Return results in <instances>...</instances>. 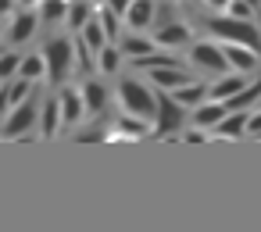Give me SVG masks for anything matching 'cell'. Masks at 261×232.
Wrapping results in <instances>:
<instances>
[{
  "mask_svg": "<svg viewBox=\"0 0 261 232\" xmlns=\"http://www.w3.org/2000/svg\"><path fill=\"white\" fill-rule=\"evenodd\" d=\"M254 4H247V0H229V8H225V15H232V18H243V22H250L254 18Z\"/></svg>",
  "mask_w": 261,
  "mask_h": 232,
  "instance_id": "obj_30",
  "label": "cell"
},
{
  "mask_svg": "<svg viewBox=\"0 0 261 232\" xmlns=\"http://www.w3.org/2000/svg\"><path fill=\"white\" fill-rule=\"evenodd\" d=\"M229 114H232V111H229V104H225V100H211V97H207L204 104H197V107L190 111V122H193V125H200V129H211V132H215Z\"/></svg>",
  "mask_w": 261,
  "mask_h": 232,
  "instance_id": "obj_7",
  "label": "cell"
},
{
  "mask_svg": "<svg viewBox=\"0 0 261 232\" xmlns=\"http://www.w3.org/2000/svg\"><path fill=\"white\" fill-rule=\"evenodd\" d=\"M68 4H72V0H43V4H40V18L47 25L61 22V18H68Z\"/></svg>",
  "mask_w": 261,
  "mask_h": 232,
  "instance_id": "obj_23",
  "label": "cell"
},
{
  "mask_svg": "<svg viewBox=\"0 0 261 232\" xmlns=\"http://www.w3.org/2000/svg\"><path fill=\"white\" fill-rule=\"evenodd\" d=\"M22 61H25V57H18V54H4V61H0V75H4V82L22 72Z\"/></svg>",
  "mask_w": 261,
  "mask_h": 232,
  "instance_id": "obj_31",
  "label": "cell"
},
{
  "mask_svg": "<svg viewBox=\"0 0 261 232\" xmlns=\"http://www.w3.org/2000/svg\"><path fill=\"white\" fill-rule=\"evenodd\" d=\"M154 43L158 47H190V25L182 22H168L154 29Z\"/></svg>",
  "mask_w": 261,
  "mask_h": 232,
  "instance_id": "obj_13",
  "label": "cell"
},
{
  "mask_svg": "<svg viewBox=\"0 0 261 232\" xmlns=\"http://www.w3.org/2000/svg\"><path fill=\"white\" fill-rule=\"evenodd\" d=\"M22 4H25V8H33V4H43V0H22Z\"/></svg>",
  "mask_w": 261,
  "mask_h": 232,
  "instance_id": "obj_38",
  "label": "cell"
},
{
  "mask_svg": "<svg viewBox=\"0 0 261 232\" xmlns=\"http://www.w3.org/2000/svg\"><path fill=\"white\" fill-rule=\"evenodd\" d=\"M97 15H100V22H104V29H108V36H111V43H115V40H118V33H122V22H125V18H122L118 11H111L108 4H104V8H100Z\"/></svg>",
  "mask_w": 261,
  "mask_h": 232,
  "instance_id": "obj_29",
  "label": "cell"
},
{
  "mask_svg": "<svg viewBox=\"0 0 261 232\" xmlns=\"http://www.w3.org/2000/svg\"><path fill=\"white\" fill-rule=\"evenodd\" d=\"M247 122H250V114H247V111H232V114L215 129V132H218V136H247Z\"/></svg>",
  "mask_w": 261,
  "mask_h": 232,
  "instance_id": "obj_22",
  "label": "cell"
},
{
  "mask_svg": "<svg viewBox=\"0 0 261 232\" xmlns=\"http://www.w3.org/2000/svg\"><path fill=\"white\" fill-rule=\"evenodd\" d=\"M61 122H65V114H61V97L43 100V111H40V132H43L47 139H54L58 129H61Z\"/></svg>",
  "mask_w": 261,
  "mask_h": 232,
  "instance_id": "obj_15",
  "label": "cell"
},
{
  "mask_svg": "<svg viewBox=\"0 0 261 232\" xmlns=\"http://www.w3.org/2000/svg\"><path fill=\"white\" fill-rule=\"evenodd\" d=\"M61 114H65V125H75L83 122L86 114V100H83V90H61Z\"/></svg>",
  "mask_w": 261,
  "mask_h": 232,
  "instance_id": "obj_16",
  "label": "cell"
},
{
  "mask_svg": "<svg viewBox=\"0 0 261 232\" xmlns=\"http://www.w3.org/2000/svg\"><path fill=\"white\" fill-rule=\"evenodd\" d=\"M204 132H207V129H200V125H190V129H182V139H186V143H204V139H207Z\"/></svg>",
  "mask_w": 261,
  "mask_h": 232,
  "instance_id": "obj_32",
  "label": "cell"
},
{
  "mask_svg": "<svg viewBox=\"0 0 261 232\" xmlns=\"http://www.w3.org/2000/svg\"><path fill=\"white\" fill-rule=\"evenodd\" d=\"M104 4H108L111 11H118V15L125 18V15H129V8H133V0H104Z\"/></svg>",
  "mask_w": 261,
  "mask_h": 232,
  "instance_id": "obj_34",
  "label": "cell"
},
{
  "mask_svg": "<svg viewBox=\"0 0 261 232\" xmlns=\"http://www.w3.org/2000/svg\"><path fill=\"white\" fill-rule=\"evenodd\" d=\"M18 75H25V79H33V82L43 79V75H47V57H43V54H29V57L22 61V72H18Z\"/></svg>",
  "mask_w": 261,
  "mask_h": 232,
  "instance_id": "obj_28",
  "label": "cell"
},
{
  "mask_svg": "<svg viewBox=\"0 0 261 232\" xmlns=\"http://www.w3.org/2000/svg\"><path fill=\"white\" fill-rule=\"evenodd\" d=\"M133 65H136V68H143V72H154V68L179 65V57H175V54H143V57H133Z\"/></svg>",
  "mask_w": 261,
  "mask_h": 232,
  "instance_id": "obj_24",
  "label": "cell"
},
{
  "mask_svg": "<svg viewBox=\"0 0 261 232\" xmlns=\"http://www.w3.org/2000/svg\"><path fill=\"white\" fill-rule=\"evenodd\" d=\"M190 107H182L168 90H158V122H154V132L158 136H172V132H182V122H186Z\"/></svg>",
  "mask_w": 261,
  "mask_h": 232,
  "instance_id": "obj_4",
  "label": "cell"
},
{
  "mask_svg": "<svg viewBox=\"0 0 261 232\" xmlns=\"http://www.w3.org/2000/svg\"><path fill=\"white\" fill-rule=\"evenodd\" d=\"M250 86V79L243 72H225V75H215V82L207 86V97L211 100H232L236 93H243Z\"/></svg>",
  "mask_w": 261,
  "mask_h": 232,
  "instance_id": "obj_8",
  "label": "cell"
},
{
  "mask_svg": "<svg viewBox=\"0 0 261 232\" xmlns=\"http://www.w3.org/2000/svg\"><path fill=\"white\" fill-rule=\"evenodd\" d=\"M97 65H100V72H118V65H122V47H115V43H108L100 54H97Z\"/></svg>",
  "mask_w": 261,
  "mask_h": 232,
  "instance_id": "obj_27",
  "label": "cell"
},
{
  "mask_svg": "<svg viewBox=\"0 0 261 232\" xmlns=\"http://www.w3.org/2000/svg\"><path fill=\"white\" fill-rule=\"evenodd\" d=\"M79 36H83V40L90 43V50H97V54H100V50H104V47L111 43V36H108V29H104V22H100V15H93V18L86 22V29L79 33Z\"/></svg>",
  "mask_w": 261,
  "mask_h": 232,
  "instance_id": "obj_18",
  "label": "cell"
},
{
  "mask_svg": "<svg viewBox=\"0 0 261 232\" xmlns=\"http://www.w3.org/2000/svg\"><path fill=\"white\" fill-rule=\"evenodd\" d=\"M257 107H261V100H257Z\"/></svg>",
  "mask_w": 261,
  "mask_h": 232,
  "instance_id": "obj_40",
  "label": "cell"
},
{
  "mask_svg": "<svg viewBox=\"0 0 261 232\" xmlns=\"http://www.w3.org/2000/svg\"><path fill=\"white\" fill-rule=\"evenodd\" d=\"M154 125L150 122H143V118H136V114H122L118 122H115V129L108 132V139H115V136H143V132H150Z\"/></svg>",
  "mask_w": 261,
  "mask_h": 232,
  "instance_id": "obj_19",
  "label": "cell"
},
{
  "mask_svg": "<svg viewBox=\"0 0 261 232\" xmlns=\"http://www.w3.org/2000/svg\"><path fill=\"white\" fill-rule=\"evenodd\" d=\"M97 15V8L90 4V0H72V4H68V29H75V33H83L86 29V22Z\"/></svg>",
  "mask_w": 261,
  "mask_h": 232,
  "instance_id": "obj_20",
  "label": "cell"
},
{
  "mask_svg": "<svg viewBox=\"0 0 261 232\" xmlns=\"http://www.w3.org/2000/svg\"><path fill=\"white\" fill-rule=\"evenodd\" d=\"M40 111H43V104H36V97H29V100L18 104L15 111H8V118H4V139H22V136H29V129L40 122Z\"/></svg>",
  "mask_w": 261,
  "mask_h": 232,
  "instance_id": "obj_5",
  "label": "cell"
},
{
  "mask_svg": "<svg viewBox=\"0 0 261 232\" xmlns=\"http://www.w3.org/2000/svg\"><path fill=\"white\" fill-rule=\"evenodd\" d=\"M29 97H33V79L15 75V79L4 82V93H0V107H4V111H15V107L25 104Z\"/></svg>",
  "mask_w": 261,
  "mask_h": 232,
  "instance_id": "obj_10",
  "label": "cell"
},
{
  "mask_svg": "<svg viewBox=\"0 0 261 232\" xmlns=\"http://www.w3.org/2000/svg\"><path fill=\"white\" fill-rule=\"evenodd\" d=\"M204 4H211L215 11H225V8H229V0H204Z\"/></svg>",
  "mask_w": 261,
  "mask_h": 232,
  "instance_id": "obj_36",
  "label": "cell"
},
{
  "mask_svg": "<svg viewBox=\"0 0 261 232\" xmlns=\"http://www.w3.org/2000/svg\"><path fill=\"white\" fill-rule=\"evenodd\" d=\"M168 93H172V97H175L182 107H190V111H193L197 104H204V100H207V82H186V86L168 90Z\"/></svg>",
  "mask_w": 261,
  "mask_h": 232,
  "instance_id": "obj_17",
  "label": "cell"
},
{
  "mask_svg": "<svg viewBox=\"0 0 261 232\" xmlns=\"http://www.w3.org/2000/svg\"><path fill=\"white\" fill-rule=\"evenodd\" d=\"M154 40H143V36H129V40H122V54L125 57H143V54H154Z\"/></svg>",
  "mask_w": 261,
  "mask_h": 232,
  "instance_id": "obj_25",
  "label": "cell"
},
{
  "mask_svg": "<svg viewBox=\"0 0 261 232\" xmlns=\"http://www.w3.org/2000/svg\"><path fill=\"white\" fill-rule=\"evenodd\" d=\"M43 57H47V79H50V82H65V79L75 72V43H72L68 36L47 40Z\"/></svg>",
  "mask_w": 261,
  "mask_h": 232,
  "instance_id": "obj_2",
  "label": "cell"
},
{
  "mask_svg": "<svg viewBox=\"0 0 261 232\" xmlns=\"http://www.w3.org/2000/svg\"><path fill=\"white\" fill-rule=\"evenodd\" d=\"M93 139H108V132H100V129H86V132H79V143H93Z\"/></svg>",
  "mask_w": 261,
  "mask_h": 232,
  "instance_id": "obj_35",
  "label": "cell"
},
{
  "mask_svg": "<svg viewBox=\"0 0 261 232\" xmlns=\"http://www.w3.org/2000/svg\"><path fill=\"white\" fill-rule=\"evenodd\" d=\"M40 22H43V18H40L36 11H29V8H25V11H18V15H15V22L8 25V40H11V43H25V40L36 33V25H40Z\"/></svg>",
  "mask_w": 261,
  "mask_h": 232,
  "instance_id": "obj_12",
  "label": "cell"
},
{
  "mask_svg": "<svg viewBox=\"0 0 261 232\" xmlns=\"http://www.w3.org/2000/svg\"><path fill=\"white\" fill-rule=\"evenodd\" d=\"M247 4H254V8H261V0H247Z\"/></svg>",
  "mask_w": 261,
  "mask_h": 232,
  "instance_id": "obj_39",
  "label": "cell"
},
{
  "mask_svg": "<svg viewBox=\"0 0 261 232\" xmlns=\"http://www.w3.org/2000/svg\"><path fill=\"white\" fill-rule=\"evenodd\" d=\"M168 22H179V18L172 15V4H158V22H154V25H168Z\"/></svg>",
  "mask_w": 261,
  "mask_h": 232,
  "instance_id": "obj_33",
  "label": "cell"
},
{
  "mask_svg": "<svg viewBox=\"0 0 261 232\" xmlns=\"http://www.w3.org/2000/svg\"><path fill=\"white\" fill-rule=\"evenodd\" d=\"M150 82H154L158 90H179V86H186V82H193V79L186 75L182 65H168V68H154V72H150Z\"/></svg>",
  "mask_w": 261,
  "mask_h": 232,
  "instance_id": "obj_14",
  "label": "cell"
},
{
  "mask_svg": "<svg viewBox=\"0 0 261 232\" xmlns=\"http://www.w3.org/2000/svg\"><path fill=\"white\" fill-rule=\"evenodd\" d=\"M222 50H225V61H229V68L232 72H243V75H250V72H257V50H250V47H243V43H222Z\"/></svg>",
  "mask_w": 261,
  "mask_h": 232,
  "instance_id": "obj_9",
  "label": "cell"
},
{
  "mask_svg": "<svg viewBox=\"0 0 261 232\" xmlns=\"http://www.w3.org/2000/svg\"><path fill=\"white\" fill-rule=\"evenodd\" d=\"M93 65H97V50H90V43L79 36L75 40V68L79 72H93Z\"/></svg>",
  "mask_w": 261,
  "mask_h": 232,
  "instance_id": "obj_26",
  "label": "cell"
},
{
  "mask_svg": "<svg viewBox=\"0 0 261 232\" xmlns=\"http://www.w3.org/2000/svg\"><path fill=\"white\" fill-rule=\"evenodd\" d=\"M207 29H211V36H218V40H225V43H243V47H250V50L261 47L257 29H254L250 22H243V18H232V15H225V18H211Z\"/></svg>",
  "mask_w": 261,
  "mask_h": 232,
  "instance_id": "obj_3",
  "label": "cell"
},
{
  "mask_svg": "<svg viewBox=\"0 0 261 232\" xmlns=\"http://www.w3.org/2000/svg\"><path fill=\"white\" fill-rule=\"evenodd\" d=\"M0 8H4V15L11 11V0H0Z\"/></svg>",
  "mask_w": 261,
  "mask_h": 232,
  "instance_id": "obj_37",
  "label": "cell"
},
{
  "mask_svg": "<svg viewBox=\"0 0 261 232\" xmlns=\"http://www.w3.org/2000/svg\"><path fill=\"white\" fill-rule=\"evenodd\" d=\"M158 22V0H133V8H129V15H125V25L133 29V33H143V29H150Z\"/></svg>",
  "mask_w": 261,
  "mask_h": 232,
  "instance_id": "obj_11",
  "label": "cell"
},
{
  "mask_svg": "<svg viewBox=\"0 0 261 232\" xmlns=\"http://www.w3.org/2000/svg\"><path fill=\"white\" fill-rule=\"evenodd\" d=\"M190 65L200 68V72H211V75H225V72H232L229 61H225V50H222L218 43H207V40L190 43Z\"/></svg>",
  "mask_w": 261,
  "mask_h": 232,
  "instance_id": "obj_6",
  "label": "cell"
},
{
  "mask_svg": "<svg viewBox=\"0 0 261 232\" xmlns=\"http://www.w3.org/2000/svg\"><path fill=\"white\" fill-rule=\"evenodd\" d=\"M118 100H122V111L125 114H136L143 122H158V93H150L143 82L136 79H122L118 82Z\"/></svg>",
  "mask_w": 261,
  "mask_h": 232,
  "instance_id": "obj_1",
  "label": "cell"
},
{
  "mask_svg": "<svg viewBox=\"0 0 261 232\" xmlns=\"http://www.w3.org/2000/svg\"><path fill=\"white\" fill-rule=\"evenodd\" d=\"M83 100H86V111H104V104H108V90L97 82V79H90V82H83Z\"/></svg>",
  "mask_w": 261,
  "mask_h": 232,
  "instance_id": "obj_21",
  "label": "cell"
}]
</instances>
